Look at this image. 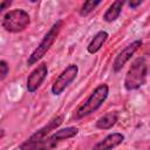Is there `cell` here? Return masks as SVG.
I'll return each instance as SVG.
<instances>
[{
	"label": "cell",
	"instance_id": "1",
	"mask_svg": "<svg viewBox=\"0 0 150 150\" xmlns=\"http://www.w3.org/2000/svg\"><path fill=\"white\" fill-rule=\"evenodd\" d=\"M108 94H109V87L105 83H102L98 87H96L95 90L87 98V101L77 108V110L74 114V120H81L90 115L95 110H97L108 97Z\"/></svg>",
	"mask_w": 150,
	"mask_h": 150
},
{
	"label": "cell",
	"instance_id": "2",
	"mask_svg": "<svg viewBox=\"0 0 150 150\" xmlns=\"http://www.w3.org/2000/svg\"><path fill=\"white\" fill-rule=\"evenodd\" d=\"M62 25H63V21L62 20H59L56 21L52 27L46 33V35L43 36V39L41 40V42L38 45V47L33 50V53L28 56V60H27V64L28 66H32L34 63H36L39 60H41L46 53L49 50V48L52 47V45L55 42L61 28H62Z\"/></svg>",
	"mask_w": 150,
	"mask_h": 150
},
{
	"label": "cell",
	"instance_id": "3",
	"mask_svg": "<svg viewBox=\"0 0 150 150\" xmlns=\"http://www.w3.org/2000/svg\"><path fill=\"white\" fill-rule=\"evenodd\" d=\"M148 74V66L143 57L137 59L130 66L125 79H124V87L127 90H135L142 87L145 83Z\"/></svg>",
	"mask_w": 150,
	"mask_h": 150
},
{
	"label": "cell",
	"instance_id": "4",
	"mask_svg": "<svg viewBox=\"0 0 150 150\" xmlns=\"http://www.w3.org/2000/svg\"><path fill=\"white\" fill-rule=\"evenodd\" d=\"M30 18L23 9H13L7 12L2 18V27L9 33H19L28 27Z\"/></svg>",
	"mask_w": 150,
	"mask_h": 150
},
{
	"label": "cell",
	"instance_id": "5",
	"mask_svg": "<svg viewBox=\"0 0 150 150\" xmlns=\"http://www.w3.org/2000/svg\"><path fill=\"white\" fill-rule=\"evenodd\" d=\"M63 122V116H56L53 120H50L46 125H43L42 128H40L39 130H36L28 139H26L21 145L19 150H33V148L40 143L42 139H45L52 131H54L55 129H57Z\"/></svg>",
	"mask_w": 150,
	"mask_h": 150
},
{
	"label": "cell",
	"instance_id": "6",
	"mask_svg": "<svg viewBox=\"0 0 150 150\" xmlns=\"http://www.w3.org/2000/svg\"><path fill=\"white\" fill-rule=\"evenodd\" d=\"M77 132H79V129L76 127H67V128L60 129L54 134L47 136L40 143H38L33 148V150H53L60 142L76 136Z\"/></svg>",
	"mask_w": 150,
	"mask_h": 150
},
{
	"label": "cell",
	"instance_id": "7",
	"mask_svg": "<svg viewBox=\"0 0 150 150\" xmlns=\"http://www.w3.org/2000/svg\"><path fill=\"white\" fill-rule=\"evenodd\" d=\"M79 73V68L76 64H69L63 71L57 76V79L54 81L52 86V93L54 95H60L63 93V90L75 80L76 75Z\"/></svg>",
	"mask_w": 150,
	"mask_h": 150
},
{
	"label": "cell",
	"instance_id": "8",
	"mask_svg": "<svg viewBox=\"0 0 150 150\" xmlns=\"http://www.w3.org/2000/svg\"><path fill=\"white\" fill-rule=\"evenodd\" d=\"M142 46V41L141 40H136L134 42H131L130 45H128L124 49H122V52L118 53V55L115 57L114 63H112V70L115 73L120 71L123 66L131 59V56L135 54V52Z\"/></svg>",
	"mask_w": 150,
	"mask_h": 150
},
{
	"label": "cell",
	"instance_id": "9",
	"mask_svg": "<svg viewBox=\"0 0 150 150\" xmlns=\"http://www.w3.org/2000/svg\"><path fill=\"white\" fill-rule=\"evenodd\" d=\"M48 74V68L46 63H40L28 76L27 79V90L29 93H34L36 91L40 86L42 84V82L45 81L46 76Z\"/></svg>",
	"mask_w": 150,
	"mask_h": 150
},
{
	"label": "cell",
	"instance_id": "10",
	"mask_svg": "<svg viewBox=\"0 0 150 150\" xmlns=\"http://www.w3.org/2000/svg\"><path fill=\"white\" fill-rule=\"evenodd\" d=\"M124 141V136L121 132H112L105 136L101 142L95 144L91 150H111L120 145Z\"/></svg>",
	"mask_w": 150,
	"mask_h": 150
},
{
	"label": "cell",
	"instance_id": "11",
	"mask_svg": "<svg viewBox=\"0 0 150 150\" xmlns=\"http://www.w3.org/2000/svg\"><path fill=\"white\" fill-rule=\"evenodd\" d=\"M108 39V33L105 30H100L98 33H96V35L91 39V41L89 42L88 47H87V50L89 54H95L97 53L102 46L104 45V42L107 41Z\"/></svg>",
	"mask_w": 150,
	"mask_h": 150
},
{
	"label": "cell",
	"instance_id": "12",
	"mask_svg": "<svg viewBox=\"0 0 150 150\" xmlns=\"http://www.w3.org/2000/svg\"><path fill=\"white\" fill-rule=\"evenodd\" d=\"M117 118H118L117 112H114V111L107 112L105 115L101 116V117L96 121V128L102 129V130L110 129V128H112V127L116 124Z\"/></svg>",
	"mask_w": 150,
	"mask_h": 150
},
{
	"label": "cell",
	"instance_id": "13",
	"mask_svg": "<svg viewBox=\"0 0 150 150\" xmlns=\"http://www.w3.org/2000/svg\"><path fill=\"white\" fill-rule=\"evenodd\" d=\"M123 5H124V1H122V0H117V1L112 2V4L110 5V7L107 9V12L104 13V15H103L104 21H107V22H112V21H115V20L120 16Z\"/></svg>",
	"mask_w": 150,
	"mask_h": 150
},
{
	"label": "cell",
	"instance_id": "14",
	"mask_svg": "<svg viewBox=\"0 0 150 150\" xmlns=\"http://www.w3.org/2000/svg\"><path fill=\"white\" fill-rule=\"evenodd\" d=\"M101 4V1H86L80 9V15L82 16H87L88 14H90L98 5Z\"/></svg>",
	"mask_w": 150,
	"mask_h": 150
},
{
	"label": "cell",
	"instance_id": "15",
	"mask_svg": "<svg viewBox=\"0 0 150 150\" xmlns=\"http://www.w3.org/2000/svg\"><path fill=\"white\" fill-rule=\"evenodd\" d=\"M8 70H9V68H8L7 62L4 61V60H1V61H0V80H1V81L7 76Z\"/></svg>",
	"mask_w": 150,
	"mask_h": 150
},
{
	"label": "cell",
	"instance_id": "16",
	"mask_svg": "<svg viewBox=\"0 0 150 150\" xmlns=\"http://www.w3.org/2000/svg\"><path fill=\"white\" fill-rule=\"evenodd\" d=\"M11 4H12V1H9V0H7V1H1V4H0V12H4L7 7L11 6Z\"/></svg>",
	"mask_w": 150,
	"mask_h": 150
},
{
	"label": "cell",
	"instance_id": "17",
	"mask_svg": "<svg viewBox=\"0 0 150 150\" xmlns=\"http://www.w3.org/2000/svg\"><path fill=\"white\" fill-rule=\"evenodd\" d=\"M141 4H142L141 0H138V1H130V2H129V6H130L131 8H136V7L139 6Z\"/></svg>",
	"mask_w": 150,
	"mask_h": 150
}]
</instances>
